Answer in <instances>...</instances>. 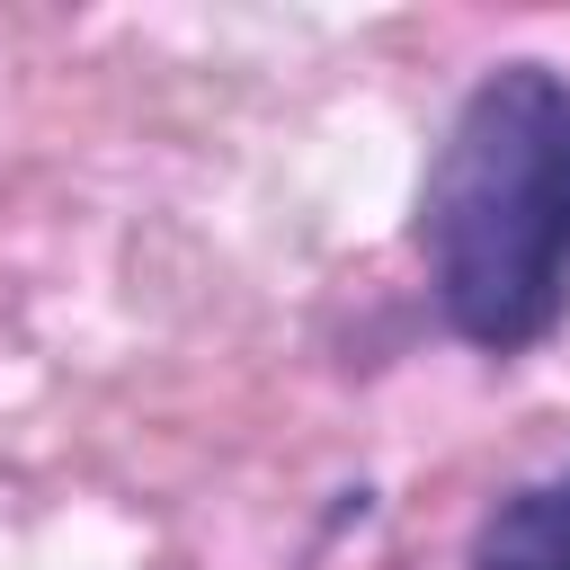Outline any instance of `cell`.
Masks as SVG:
<instances>
[{"label": "cell", "mask_w": 570, "mask_h": 570, "mask_svg": "<svg viewBox=\"0 0 570 570\" xmlns=\"http://www.w3.org/2000/svg\"><path fill=\"white\" fill-rule=\"evenodd\" d=\"M472 570H570V472L508 490L472 525Z\"/></svg>", "instance_id": "cell-2"}, {"label": "cell", "mask_w": 570, "mask_h": 570, "mask_svg": "<svg viewBox=\"0 0 570 570\" xmlns=\"http://www.w3.org/2000/svg\"><path fill=\"white\" fill-rule=\"evenodd\" d=\"M419 267L481 356H525L570 321V71L508 53L454 98L419 178Z\"/></svg>", "instance_id": "cell-1"}]
</instances>
